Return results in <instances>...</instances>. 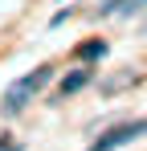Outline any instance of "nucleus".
Masks as SVG:
<instances>
[{"instance_id": "nucleus-1", "label": "nucleus", "mask_w": 147, "mask_h": 151, "mask_svg": "<svg viewBox=\"0 0 147 151\" xmlns=\"http://www.w3.org/2000/svg\"><path fill=\"white\" fill-rule=\"evenodd\" d=\"M49 78H53V65H37L33 74H24L21 82H12L8 94H4V114H21L24 106H29V102L49 86Z\"/></svg>"}, {"instance_id": "nucleus-2", "label": "nucleus", "mask_w": 147, "mask_h": 151, "mask_svg": "<svg viewBox=\"0 0 147 151\" xmlns=\"http://www.w3.org/2000/svg\"><path fill=\"white\" fill-rule=\"evenodd\" d=\"M143 131H147V119L127 123V127H115V131H106V135L94 143V151H115V147H122V143H131V139H139Z\"/></svg>"}, {"instance_id": "nucleus-3", "label": "nucleus", "mask_w": 147, "mask_h": 151, "mask_svg": "<svg viewBox=\"0 0 147 151\" xmlns=\"http://www.w3.org/2000/svg\"><path fill=\"white\" fill-rule=\"evenodd\" d=\"M86 82H90V70H74V74L66 78V82H61V94H66V98H70L74 90H82V86H86Z\"/></svg>"}, {"instance_id": "nucleus-4", "label": "nucleus", "mask_w": 147, "mask_h": 151, "mask_svg": "<svg viewBox=\"0 0 147 151\" xmlns=\"http://www.w3.org/2000/svg\"><path fill=\"white\" fill-rule=\"evenodd\" d=\"M98 53H106V45H102V41H86V45L78 49V57H98Z\"/></svg>"}, {"instance_id": "nucleus-5", "label": "nucleus", "mask_w": 147, "mask_h": 151, "mask_svg": "<svg viewBox=\"0 0 147 151\" xmlns=\"http://www.w3.org/2000/svg\"><path fill=\"white\" fill-rule=\"evenodd\" d=\"M147 0H131V4H127V12H135V8H143Z\"/></svg>"}, {"instance_id": "nucleus-6", "label": "nucleus", "mask_w": 147, "mask_h": 151, "mask_svg": "<svg viewBox=\"0 0 147 151\" xmlns=\"http://www.w3.org/2000/svg\"><path fill=\"white\" fill-rule=\"evenodd\" d=\"M0 151H21V147H17V143H0Z\"/></svg>"}]
</instances>
